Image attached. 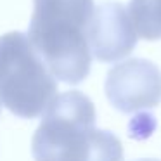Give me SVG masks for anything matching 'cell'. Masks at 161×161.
Segmentation results:
<instances>
[{
  "label": "cell",
  "mask_w": 161,
  "mask_h": 161,
  "mask_svg": "<svg viewBox=\"0 0 161 161\" xmlns=\"http://www.w3.org/2000/svg\"><path fill=\"white\" fill-rule=\"evenodd\" d=\"M35 161H123L114 133L95 126L94 102L78 90L54 97L31 139Z\"/></svg>",
  "instance_id": "cell-1"
},
{
  "label": "cell",
  "mask_w": 161,
  "mask_h": 161,
  "mask_svg": "<svg viewBox=\"0 0 161 161\" xmlns=\"http://www.w3.org/2000/svg\"><path fill=\"white\" fill-rule=\"evenodd\" d=\"M94 9V0H33L28 38L56 80L76 85L90 73Z\"/></svg>",
  "instance_id": "cell-2"
},
{
  "label": "cell",
  "mask_w": 161,
  "mask_h": 161,
  "mask_svg": "<svg viewBox=\"0 0 161 161\" xmlns=\"http://www.w3.org/2000/svg\"><path fill=\"white\" fill-rule=\"evenodd\" d=\"M57 95L52 76L28 35L11 31L0 36V104L18 118L43 114Z\"/></svg>",
  "instance_id": "cell-3"
},
{
  "label": "cell",
  "mask_w": 161,
  "mask_h": 161,
  "mask_svg": "<svg viewBox=\"0 0 161 161\" xmlns=\"http://www.w3.org/2000/svg\"><path fill=\"white\" fill-rule=\"evenodd\" d=\"M104 90L119 113L153 109L161 102V69L147 59H126L109 69Z\"/></svg>",
  "instance_id": "cell-4"
},
{
  "label": "cell",
  "mask_w": 161,
  "mask_h": 161,
  "mask_svg": "<svg viewBox=\"0 0 161 161\" xmlns=\"http://www.w3.org/2000/svg\"><path fill=\"white\" fill-rule=\"evenodd\" d=\"M90 54L102 63H116L137 45V33L125 5L102 2L94 9L87 31Z\"/></svg>",
  "instance_id": "cell-5"
},
{
  "label": "cell",
  "mask_w": 161,
  "mask_h": 161,
  "mask_svg": "<svg viewBox=\"0 0 161 161\" xmlns=\"http://www.w3.org/2000/svg\"><path fill=\"white\" fill-rule=\"evenodd\" d=\"M126 11L137 36L144 40L161 38V0H130Z\"/></svg>",
  "instance_id": "cell-6"
},
{
  "label": "cell",
  "mask_w": 161,
  "mask_h": 161,
  "mask_svg": "<svg viewBox=\"0 0 161 161\" xmlns=\"http://www.w3.org/2000/svg\"><path fill=\"white\" fill-rule=\"evenodd\" d=\"M137 161H159V159H137Z\"/></svg>",
  "instance_id": "cell-7"
}]
</instances>
